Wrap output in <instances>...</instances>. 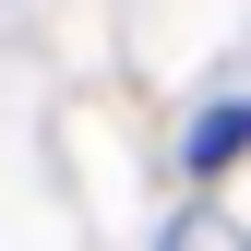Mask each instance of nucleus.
<instances>
[{
    "label": "nucleus",
    "instance_id": "nucleus-1",
    "mask_svg": "<svg viewBox=\"0 0 251 251\" xmlns=\"http://www.w3.org/2000/svg\"><path fill=\"white\" fill-rule=\"evenodd\" d=\"M239 144H251V96H227V108H203V120H192V168H203V179L227 168Z\"/></svg>",
    "mask_w": 251,
    "mask_h": 251
},
{
    "label": "nucleus",
    "instance_id": "nucleus-2",
    "mask_svg": "<svg viewBox=\"0 0 251 251\" xmlns=\"http://www.w3.org/2000/svg\"><path fill=\"white\" fill-rule=\"evenodd\" d=\"M168 251H239V239L215 227V215H179V227H168Z\"/></svg>",
    "mask_w": 251,
    "mask_h": 251
}]
</instances>
